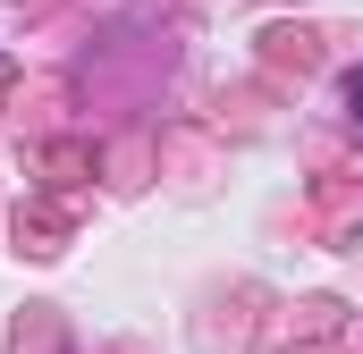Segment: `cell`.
I'll return each mask as SVG.
<instances>
[{
    "mask_svg": "<svg viewBox=\"0 0 363 354\" xmlns=\"http://www.w3.org/2000/svg\"><path fill=\"white\" fill-rule=\"evenodd\" d=\"M347 110H355V118H363V68H355V76H347Z\"/></svg>",
    "mask_w": 363,
    "mask_h": 354,
    "instance_id": "obj_1",
    "label": "cell"
}]
</instances>
